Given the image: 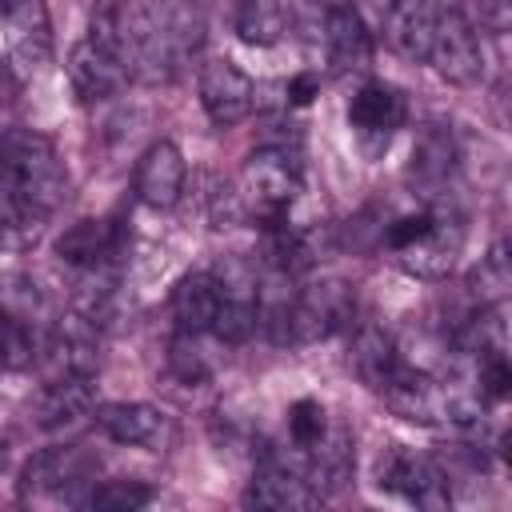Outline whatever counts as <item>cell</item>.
<instances>
[{
    "instance_id": "cell-22",
    "label": "cell",
    "mask_w": 512,
    "mask_h": 512,
    "mask_svg": "<svg viewBox=\"0 0 512 512\" xmlns=\"http://www.w3.org/2000/svg\"><path fill=\"white\" fill-rule=\"evenodd\" d=\"M296 24V8L292 4H276V0H248L236 8V36L244 44L268 48L280 44Z\"/></svg>"
},
{
    "instance_id": "cell-11",
    "label": "cell",
    "mask_w": 512,
    "mask_h": 512,
    "mask_svg": "<svg viewBox=\"0 0 512 512\" xmlns=\"http://www.w3.org/2000/svg\"><path fill=\"white\" fill-rule=\"evenodd\" d=\"M40 360H48L52 376H92L100 364V324H92L76 308L56 316L48 324V340H44Z\"/></svg>"
},
{
    "instance_id": "cell-9",
    "label": "cell",
    "mask_w": 512,
    "mask_h": 512,
    "mask_svg": "<svg viewBox=\"0 0 512 512\" xmlns=\"http://www.w3.org/2000/svg\"><path fill=\"white\" fill-rule=\"evenodd\" d=\"M96 428L116 440V444H132V448H148V452H164L176 440V424L164 408L144 404V400H116V404H100L92 408Z\"/></svg>"
},
{
    "instance_id": "cell-19",
    "label": "cell",
    "mask_w": 512,
    "mask_h": 512,
    "mask_svg": "<svg viewBox=\"0 0 512 512\" xmlns=\"http://www.w3.org/2000/svg\"><path fill=\"white\" fill-rule=\"evenodd\" d=\"M436 16L440 4L432 0H412V4H392L384 8V36L388 44L412 60V64H428V48H432V32H436Z\"/></svg>"
},
{
    "instance_id": "cell-2",
    "label": "cell",
    "mask_w": 512,
    "mask_h": 512,
    "mask_svg": "<svg viewBox=\"0 0 512 512\" xmlns=\"http://www.w3.org/2000/svg\"><path fill=\"white\" fill-rule=\"evenodd\" d=\"M0 200L12 204L36 228H44V220L68 200V168L44 132H0Z\"/></svg>"
},
{
    "instance_id": "cell-26",
    "label": "cell",
    "mask_w": 512,
    "mask_h": 512,
    "mask_svg": "<svg viewBox=\"0 0 512 512\" xmlns=\"http://www.w3.org/2000/svg\"><path fill=\"white\" fill-rule=\"evenodd\" d=\"M168 368H172V376L184 380V384H204V380L212 376V364H208V356H204V348H200V336L176 332L172 344H168Z\"/></svg>"
},
{
    "instance_id": "cell-3",
    "label": "cell",
    "mask_w": 512,
    "mask_h": 512,
    "mask_svg": "<svg viewBox=\"0 0 512 512\" xmlns=\"http://www.w3.org/2000/svg\"><path fill=\"white\" fill-rule=\"evenodd\" d=\"M380 240L388 252H396V264L420 280H444L460 252H464V224L448 208H420L388 220L380 228Z\"/></svg>"
},
{
    "instance_id": "cell-27",
    "label": "cell",
    "mask_w": 512,
    "mask_h": 512,
    "mask_svg": "<svg viewBox=\"0 0 512 512\" xmlns=\"http://www.w3.org/2000/svg\"><path fill=\"white\" fill-rule=\"evenodd\" d=\"M468 24H472L476 32H480L484 24H488L492 32H504V28L512 24V8H508V4H480V8H476V20L468 16Z\"/></svg>"
},
{
    "instance_id": "cell-15",
    "label": "cell",
    "mask_w": 512,
    "mask_h": 512,
    "mask_svg": "<svg viewBox=\"0 0 512 512\" xmlns=\"http://www.w3.org/2000/svg\"><path fill=\"white\" fill-rule=\"evenodd\" d=\"M404 120H408V96L388 80H364L348 104V124L356 128L360 140L388 144V136L404 128Z\"/></svg>"
},
{
    "instance_id": "cell-6",
    "label": "cell",
    "mask_w": 512,
    "mask_h": 512,
    "mask_svg": "<svg viewBox=\"0 0 512 512\" xmlns=\"http://www.w3.org/2000/svg\"><path fill=\"white\" fill-rule=\"evenodd\" d=\"M428 64L452 80V84H476L484 76V40L480 32L468 24V12L452 8V4H440V16H436V32H432V48H428Z\"/></svg>"
},
{
    "instance_id": "cell-12",
    "label": "cell",
    "mask_w": 512,
    "mask_h": 512,
    "mask_svg": "<svg viewBox=\"0 0 512 512\" xmlns=\"http://www.w3.org/2000/svg\"><path fill=\"white\" fill-rule=\"evenodd\" d=\"M128 80H132V76H128V64H124L120 52L108 48L104 40L84 36L80 44H72V52H68V84H72V92H76L84 104L116 96Z\"/></svg>"
},
{
    "instance_id": "cell-29",
    "label": "cell",
    "mask_w": 512,
    "mask_h": 512,
    "mask_svg": "<svg viewBox=\"0 0 512 512\" xmlns=\"http://www.w3.org/2000/svg\"><path fill=\"white\" fill-rule=\"evenodd\" d=\"M0 104H4V68H0Z\"/></svg>"
},
{
    "instance_id": "cell-5",
    "label": "cell",
    "mask_w": 512,
    "mask_h": 512,
    "mask_svg": "<svg viewBox=\"0 0 512 512\" xmlns=\"http://www.w3.org/2000/svg\"><path fill=\"white\" fill-rule=\"evenodd\" d=\"M376 480L384 492L400 496L412 512H452V488L440 464L416 448L388 444L376 464Z\"/></svg>"
},
{
    "instance_id": "cell-7",
    "label": "cell",
    "mask_w": 512,
    "mask_h": 512,
    "mask_svg": "<svg viewBox=\"0 0 512 512\" xmlns=\"http://www.w3.org/2000/svg\"><path fill=\"white\" fill-rule=\"evenodd\" d=\"M460 168V148L452 128L444 124H424L416 144H412V160H408V184L412 192L424 200V208H444V196L456 180Z\"/></svg>"
},
{
    "instance_id": "cell-16",
    "label": "cell",
    "mask_w": 512,
    "mask_h": 512,
    "mask_svg": "<svg viewBox=\"0 0 512 512\" xmlns=\"http://www.w3.org/2000/svg\"><path fill=\"white\" fill-rule=\"evenodd\" d=\"M96 408V384L92 376H52L36 396H32V424L44 432L68 428L80 416Z\"/></svg>"
},
{
    "instance_id": "cell-17",
    "label": "cell",
    "mask_w": 512,
    "mask_h": 512,
    "mask_svg": "<svg viewBox=\"0 0 512 512\" xmlns=\"http://www.w3.org/2000/svg\"><path fill=\"white\" fill-rule=\"evenodd\" d=\"M404 364H408V360L400 356L396 340H392L384 328H376V324H360V328L352 332V344H348V368L360 376V384H364L368 392L380 396V392L400 376Z\"/></svg>"
},
{
    "instance_id": "cell-20",
    "label": "cell",
    "mask_w": 512,
    "mask_h": 512,
    "mask_svg": "<svg viewBox=\"0 0 512 512\" xmlns=\"http://www.w3.org/2000/svg\"><path fill=\"white\" fill-rule=\"evenodd\" d=\"M84 468H88V456L76 444H52L24 464L20 480H24V492H64L76 480H84Z\"/></svg>"
},
{
    "instance_id": "cell-28",
    "label": "cell",
    "mask_w": 512,
    "mask_h": 512,
    "mask_svg": "<svg viewBox=\"0 0 512 512\" xmlns=\"http://www.w3.org/2000/svg\"><path fill=\"white\" fill-rule=\"evenodd\" d=\"M284 92H288V104H308L312 92H316V76H312V72H300L296 80L284 84Z\"/></svg>"
},
{
    "instance_id": "cell-14",
    "label": "cell",
    "mask_w": 512,
    "mask_h": 512,
    "mask_svg": "<svg viewBox=\"0 0 512 512\" xmlns=\"http://www.w3.org/2000/svg\"><path fill=\"white\" fill-rule=\"evenodd\" d=\"M320 36H324V56L336 76L360 72L372 60V32L364 16L348 4H328L320 8Z\"/></svg>"
},
{
    "instance_id": "cell-4",
    "label": "cell",
    "mask_w": 512,
    "mask_h": 512,
    "mask_svg": "<svg viewBox=\"0 0 512 512\" xmlns=\"http://www.w3.org/2000/svg\"><path fill=\"white\" fill-rule=\"evenodd\" d=\"M300 192H304V160L296 144L284 140L260 144L240 168V184H236L240 208L252 212L264 228L284 224Z\"/></svg>"
},
{
    "instance_id": "cell-23",
    "label": "cell",
    "mask_w": 512,
    "mask_h": 512,
    "mask_svg": "<svg viewBox=\"0 0 512 512\" xmlns=\"http://www.w3.org/2000/svg\"><path fill=\"white\" fill-rule=\"evenodd\" d=\"M156 488L148 480H136V476H116V480H100L88 488L84 496V512H144L152 504Z\"/></svg>"
},
{
    "instance_id": "cell-10",
    "label": "cell",
    "mask_w": 512,
    "mask_h": 512,
    "mask_svg": "<svg viewBox=\"0 0 512 512\" xmlns=\"http://www.w3.org/2000/svg\"><path fill=\"white\" fill-rule=\"evenodd\" d=\"M196 88H200V104H204V112H208V120L216 128H232V124L248 120V112L256 108V84H252V76L240 72L224 56H216V60H208L200 68Z\"/></svg>"
},
{
    "instance_id": "cell-24",
    "label": "cell",
    "mask_w": 512,
    "mask_h": 512,
    "mask_svg": "<svg viewBox=\"0 0 512 512\" xmlns=\"http://www.w3.org/2000/svg\"><path fill=\"white\" fill-rule=\"evenodd\" d=\"M468 288H472V296L480 300V308H500V304H504V296H508V288H512V264H508V244H504V240H496V244L480 256L476 272L468 276Z\"/></svg>"
},
{
    "instance_id": "cell-1",
    "label": "cell",
    "mask_w": 512,
    "mask_h": 512,
    "mask_svg": "<svg viewBox=\"0 0 512 512\" xmlns=\"http://www.w3.org/2000/svg\"><path fill=\"white\" fill-rule=\"evenodd\" d=\"M88 36L112 44L128 64V76L168 84L200 52L204 16L192 4H104L92 12Z\"/></svg>"
},
{
    "instance_id": "cell-18",
    "label": "cell",
    "mask_w": 512,
    "mask_h": 512,
    "mask_svg": "<svg viewBox=\"0 0 512 512\" xmlns=\"http://www.w3.org/2000/svg\"><path fill=\"white\" fill-rule=\"evenodd\" d=\"M216 312H220V284H216L212 268H196V272L176 280V288H172L176 332H184V336H212Z\"/></svg>"
},
{
    "instance_id": "cell-13",
    "label": "cell",
    "mask_w": 512,
    "mask_h": 512,
    "mask_svg": "<svg viewBox=\"0 0 512 512\" xmlns=\"http://www.w3.org/2000/svg\"><path fill=\"white\" fill-rule=\"evenodd\" d=\"M184 180H188V168H184V156L172 140L148 144L144 156L136 160V172H132V188H136L140 204H148L156 212H168L180 204Z\"/></svg>"
},
{
    "instance_id": "cell-21",
    "label": "cell",
    "mask_w": 512,
    "mask_h": 512,
    "mask_svg": "<svg viewBox=\"0 0 512 512\" xmlns=\"http://www.w3.org/2000/svg\"><path fill=\"white\" fill-rule=\"evenodd\" d=\"M0 16L12 32V56L36 72L48 60V12L40 4H8Z\"/></svg>"
},
{
    "instance_id": "cell-8",
    "label": "cell",
    "mask_w": 512,
    "mask_h": 512,
    "mask_svg": "<svg viewBox=\"0 0 512 512\" xmlns=\"http://www.w3.org/2000/svg\"><path fill=\"white\" fill-rule=\"evenodd\" d=\"M124 248H128V228L116 216H100V220L88 216V220L68 224L56 236V256L68 268H76L80 276H88V272H112L116 260L124 256Z\"/></svg>"
},
{
    "instance_id": "cell-25",
    "label": "cell",
    "mask_w": 512,
    "mask_h": 512,
    "mask_svg": "<svg viewBox=\"0 0 512 512\" xmlns=\"http://www.w3.org/2000/svg\"><path fill=\"white\" fill-rule=\"evenodd\" d=\"M328 428H332V420H328V412H324L320 400L304 396V400H296V404L288 408V444H292L296 452L316 448V444L328 436Z\"/></svg>"
}]
</instances>
